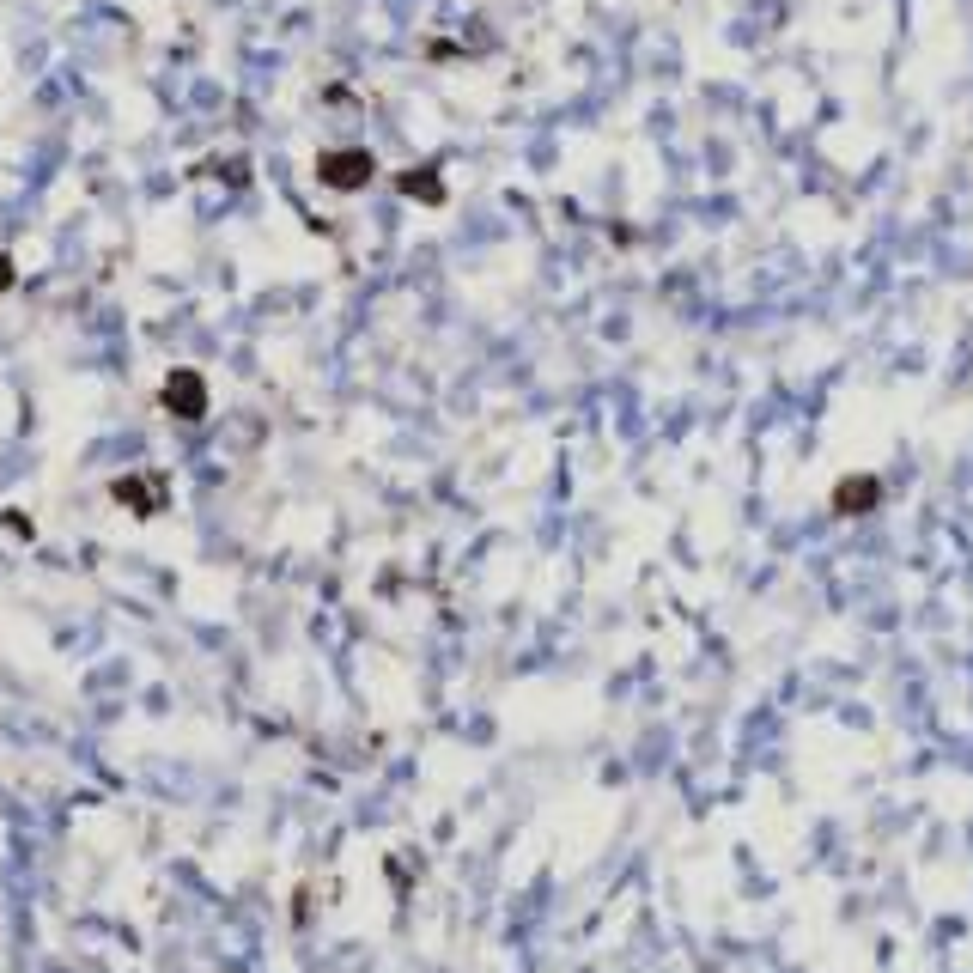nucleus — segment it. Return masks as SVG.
I'll return each mask as SVG.
<instances>
[{"instance_id": "obj_1", "label": "nucleus", "mask_w": 973, "mask_h": 973, "mask_svg": "<svg viewBox=\"0 0 973 973\" xmlns=\"http://www.w3.org/2000/svg\"><path fill=\"white\" fill-rule=\"evenodd\" d=\"M159 402H165V414H177V420H201L207 414V378L195 365H177L171 378L159 384Z\"/></svg>"}, {"instance_id": "obj_2", "label": "nucleus", "mask_w": 973, "mask_h": 973, "mask_svg": "<svg viewBox=\"0 0 973 973\" xmlns=\"http://www.w3.org/2000/svg\"><path fill=\"white\" fill-rule=\"evenodd\" d=\"M110 499H122L134 517H159V505H165V481H153V475H122V481L110 487Z\"/></svg>"}, {"instance_id": "obj_3", "label": "nucleus", "mask_w": 973, "mask_h": 973, "mask_svg": "<svg viewBox=\"0 0 973 973\" xmlns=\"http://www.w3.org/2000/svg\"><path fill=\"white\" fill-rule=\"evenodd\" d=\"M317 177L329 189H359V183H371V153H329L317 165Z\"/></svg>"}, {"instance_id": "obj_4", "label": "nucleus", "mask_w": 973, "mask_h": 973, "mask_svg": "<svg viewBox=\"0 0 973 973\" xmlns=\"http://www.w3.org/2000/svg\"><path fill=\"white\" fill-rule=\"evenodd\" d=\"M7 286H13V256L0 250V292H7Z\"/></svg>"}]
</instances>
